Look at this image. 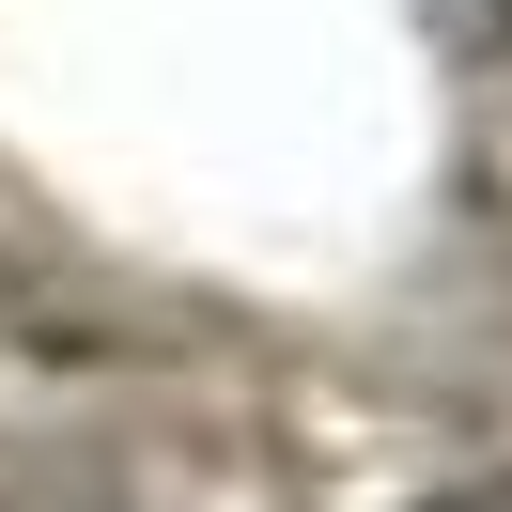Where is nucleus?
<instances>
[{
	"mask_svg": "<svg viewBox=\"0 0 512 512\" xmlns=\"http://www.w3.org/2000/svg\"><path fill=\"white\" fill-rule=\"evenodd\" d=\"M435 512H512V481H481V497H435Z\"/></svg>",
	"mask_w": 512,
	"mask_h": 512,
	"instance_id": "obj_1",
	"label": "nucleus"
}]
</instances>
